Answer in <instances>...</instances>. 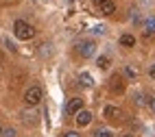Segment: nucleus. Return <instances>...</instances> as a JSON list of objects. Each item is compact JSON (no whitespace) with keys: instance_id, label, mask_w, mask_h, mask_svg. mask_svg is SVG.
<instances>
[{"instance_id":"24","label":"nucleus","mask_w":155,"mask_h":137,"mask_svg":"<svg viewBox=\"0 0 155 137\" xmlns=\"http://www.w3.org/2000/svg\"><path fill=\"white\" fill-rule=\"evenodd\" d=\"M125 137H133V135H125Z\"/></svg>"},{"instance_id":"2","label":"nucleus","mask_w":155,"mask_h":137,"mask_svg":"<svg viewBox=\"0 0 155 137\" xmlns=\"http://www.w3.org/2000/svg\"><path fill=\"white\" fill-rule=\"evenodd\" d=\"M42 87H31V89H26V94H24V102L28 104V107H35V104H39L42 102Z\"/></svg>"},{"instance_id":"8","label":"nucleus","mask_w":155,"mask_h":137,"mask_svg":"<svg viewBox=\"0 0 155 137\" xmlns=\"http://www.w3.org/2000/svg\"><path fill=\"white\" fill-rule=\"evenodd\" d=\"M98 11H101L103 15H111L114 11H116V5H114L111 0H107V2H103V5H98Z\"/></svg>"},{"instance_id":"16","label":"nucleus","mask_w":155,"mask_h":137,"mask_svg":"<svg viewBox=\"0 0 155 137\" xmlns=\"http://www.w3.org/2000/svg\"><path fill=\"white\" fill-rule=\"evenodd\" d=\"M147 107H149V109H151V111L155 113V96H151V98L147 100Z\"/></svg>"},{"instance_id":"1","label":"nucleus","mask_w":155,"mask_h":137,"mask_svg":"<svg viewBox=\"0 0 155 137\" xmlns=\"http://www.w3.org/2000/svg\"><path fill=\"white\" fill-rule=\"evenodd\" d=\"M13 33H15L18 39L26 41V39H33V37H35V28L31 26L28 22H24V20H15V24H13Z\"/></svg>"},{"instance_id":"23","label":"nucleus","mask_w":155,"mask_h":137,"mask_svg":"<svg viewBox=\"0 0 155 137\" xmlns=\"http://www.w3.org/2000/svg\"><path fill=\"white\" fill-rule=\"evenodd\" d=\"M0 135H2V126H0Z\"/></svg>"},{"instance_id":"3","label":"nucleus","mask_w":155,"mask_h":137,"mask_svg":"<svg viewBox=\"0 0 155 137\" xmlns=\"http://www.w3.org/2000/svg\"><path fill=\"white\" fill-rule=\"evenodd\" d=\"M77 52H79L83 59H90V57L96 52V44H94V41H90V39H87V41H81V44L77 46Z\"/></svg>"},{"instance_id":"22","label":"nucleus","mask_w":155,"mask_h":137,"mask_svg":"<svg viewBox=\"0 0 155 137\" xmlns=\"http://www.w3.org/2000/svg\"><path fill=\"white\" fill-rule=\"evenodd\" d=\"M94 2H96V5H103V2H107V0H94Z\"/></svg>"},{"instance_id":"12","label":"nucleus","mask_w":155,"mask_h":137,"mask_svg":"<svg viewBox=\"0 0 155 137\" xmlns=\"http://www.w3.org/2000/svg\"><path fill=\"white\" fill-rule=\"evenodd\" d=\"M96 63H98V68H101V70H105V68H109V57H98Z\"/></svg>"},{"instance_id":"20","label":"nucleus","mask_w":155,"mask_h":137,"mask_svg":"<svg viewBox=\"0 0 155 137\" xmlns=\"http://www.w3.org/2000/svg\"><path fill=\"white\" fill-rule=\"evenodd\" d=\"M94 33L96 35H103V33H105V28H103V26H94Z\"/></svg>"},{"instance_id":"11","label":"nucleus","mask_w":155,"mask_h":137,"mask_svg":"<svg viewBox=\"0 0 155 137\" xmlns=\"http://www.w3.org/2000/svg\"><path fill=\"white\" fill-rule=\"evenodd\" d=\"M79 81H81L83 87H92V85H94V78H92V74H87V72H83V74L79 76Z\"/></svg>"},{"instance_id":"19","label":"nucleus","mask_w":155,"mask_h":137,"mask_svg":"<svg viewBox=\"0 0 155 137\" xmlns=\"http://www.w3.org/2000/svg\"><path fill=\"white\" fill-rule=\"evenodd\" d=\"M64 137H81V135H79V133H77V131H68V133H66V135H64Z\"/></svg>"},{"instance_id":"5","label":"nucleus","mask_w":155,"mask_h":137,"mask_svg":"<svg viewBox=\"0 0 155 137\" xmlns=\"http://www.w3.org/2000/svg\"><path fill=\"white\" fill-rule=\"evenodd\" d=\"M109 89L114 94H122V91H125V78H122L120 74H114L111 81H109Z\"/></svg>"},{"instance_id":"7","label":"nucleus","mask_w":155,"mask_h":137,"mask_svg":"<svg viewBox=\"0 0 155 137\" xmlns=\"http://www.w3.org/2000/svg\"><path fill=\"white\" fill-rule=\"evenodd\" d=\"M90 122H92V113L85 111V109H81V111L77 113V124H79V126H87Z\"/></svg>"},{"instance_id":"18","label":"nucleus","mask_w":155,"mask_h":137,"mask_svg":"<svg viewBox=\"0 0 155 137\" xmlns=\"http://www.w3.org/2000/svg\"><path fill=\"white\" fill-rule=\"evenodd\" d=\"M42 55H44V57H46V55H50V46H48V44H44V46H42Z\"/></svg>"},{"instance_id":"13","label":"nucleus","mask_w":155,"mask_h":137,"mask_svg":"<svg viewBox=\"0 0 155 137\" xmlns=\"http://www.w3.org/2000/svg\"><path fill=\"white\" fill-rule=\"evenodd\" d=\"M144 98H147L144 94H138V96H136V104H138V107H142V104H147V100H144Z\"/></svg>"},{"instance_id":"17","label":"nucleus","mask_w":155,"mask_h":137,"mask_svg":"<svg viewBox=\"0 0 155 137\" xmlns=\"http://www.w3.org/2000/svg\"><path fill=\"white\" fill-rule=\"evenodd\" d=\"M96 137H114V135H111L109 131H98V133H96Z\"/></svg>"},{"instance_id":"6","label":"nucleus","mask_w":155,"mask_h":137,"mask_svg":"<svg viewBox=\"0 0 155 137\" xmlns=\"http://www.w3.org/2000/svg\"><path fill=\"white\" fill-rule=\"evenodd\" d=\"M142 30H144V37H151V35H155V18H153V15H149L147 20H144V26H142Z\"/></svg>"},{"instance_id":"14","label":"nucleus","mask_w":155,"mask_h":137,"mask_svg":"<svg viewBox=\"0 0 155 137\" xmlns=\"http://www.w3.org/2000/svg\"><path fill=\"white\" fill-rule=\"evenodd\" d=\"M125 72H127V76H131V78H133V76H138V70H136V68H131V65H127Z\"/></svg>"},{"instance_id":"10","label":"nucleus","mask_w":155,"mask_h":137,"mask_svg":"<svg viewBox=\"0 0 155 137\" xmlns=\"http://www.w3.org/2000/svg\"><path fill=\"white\" fill-rule=\"evenodd\" d=\"M120 46H125V48L136 46V37H133V35H129V33H125V35L120 37Z\"/></svg>"},{"instance_id":"9","label":"nucleus","mask_w":155,"mask_h":137,"mask_svg":"<svg viewBox=\"0 0 155 137\" xmlns=\"http://www.w3.org/2000/svg\"><path fill=\"white\" fill-rule=\"evenodd\" d=\"M105 118H109V120H118L120 118V109L118 107H105Z\"/></svg>"},{"instance_id":"4","label":"nucleus","mask_w":155,"mask_h":137,"mask_svg":"<svg viewBox=\"0 0 155 137\" xmlns=\"http://www.w3.org/2000/svg\"><path fill=\"white\" fill-rule=\"evenodd\" d=\"M81 109H83V100L81 98H70L66 102V115H77Z\"/></svg>"},{"instance_id":"21","label":"nucleus","mask_w":155,"mask_h":137,"mask_svg":"<svg viewBox=\"0 0 155 137\" xmlns=\"http://www.w3.org/2000/svg\"><path fill=\"white\" fill-rule=\"evenodd\" d=\"M149 76H151V78H155V65H151V70H149Z\"/></svg>"},{"instance_id":"25","label":"nucleus","mask_w":155,"mask_h":137,"mask_svg":"<svg viewBox=\"0 0 155 137\" xmlns=\"http://www.w3.org/2000/svg\"><path fill=\"white\" fill-rule=\"evenodd\" d=\"M147 2H153V0H147Z\"/></svg>"},{"instance_id":"15","label":"nucleus","mask_w":155,"mask_h":137,"mask_svg":"<svg viewBox=\"0 0 155 137\" xmlns=\"http://www.w3.org/2000/svg\"><path fill=\"white\" fill-rule=\"evenodd\" d=\"M2 137H15V129H5L2 131Z\"/></svg>"}]
</instances>
